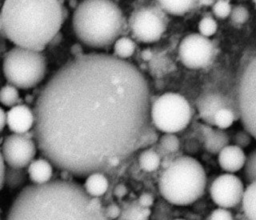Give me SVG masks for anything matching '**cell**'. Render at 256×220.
I'll return each mask as SVG.
<instances>
[{"mask_svg":"<svg viewBox=\"0 0 256 220\" xmlns=\"http://www.w3.org/2000/svg\"><path fill=\"white\" fill-rule=\"evenodd\" d=\"M151 97L141 71L103 53L66 62L40 91L34 138L44 158L72 176L108 172L150 138Z\"/></svg>","mask_w":256,"mask_h":220,"instance_id":"cell-1","label":"cell"},{"mask_svg":"<svg viewBox=\"0 0 256 220\" xmlns=\"http://www.w3.org/2000/svg\"><path fill=\"white\" fill-rule=\"evenodd\" d=\"M5 220H110L104 208L91 205L83 185L55 179L25 186L11 203Z\"/></svg>","mask_w":256,"mask_h":220,"instance_id":"cell-2","label":"cell"},{"mask_svg":"<svg viewBox=\"0 0 256 220\" xmlns=\"http://www.w3.org/2000/svg\"><path fill=\"white\" fill-rule=\"evenodd\" d=\"M63 10L60 0H4L1 34L16 46L42 52L58 35Z\"/></svg>","mask_w":256,"mask_h":220,"instance_id":"cell-3","label":"cell"},{"mask_svg":"<svg viewBox=\"0 0 256 220\" xmlns=\"http://www.w3.org/2000/svg\"><path fill=\"white\" fill-rule=\"evenodd\" d=\"M123 26L122 11L112 0H82L73 12V31L78 40L90 48L111 46Z\"/></svg>","mask_w":256,"mask_h":220,"instance_id":"cell-4","label":"cell"},{"mask_svg":"<svg viewBox=\"0 0 256 220\" xmlns=\"http://www.w3.org/2000/svg\"><path fill=\"white\" fill-rule=\"evenodd\" d=\"M207 177L198 160L181 155L171 160L158 179L161 196L170 204L188 206L204 193Z\"/></svg>","mask_w":256,"mask_h":220,"instance_id":"cell-5","label":"cell"},{"mask_svg":"<svg viewBox=\"0 0 256 220\" xmlns=\"http://www.w3.org/2000/svg\"><path fill=\"white\" fill-rule=\"evenodd\" d=\"M46 70V59L42 52L15 46L4 55V77L9 84L18 89L37 86L45 77Z\"/></svg>","mask_w":256,"mask_h":220,"instance_id":"cell-6","label":"cell"},{"mask_svg":"<svg viewBox=\"0 0 256 220\" xmlns=\"http://www.w3.org/2000/svg\"><path fill=\"white\" fill-rule=\"evenodd\" d=\"M150 116L151 122L159 131L176 134L190 123L192 109L184 96L167 92L151 102Z\"/></svg>","mask_w":256,"mask_h":220,"instance_id":"cell-7","label":"cell"},{"mask_svg":"<svg viewBox=\"0 0 256 220\" xmlns=\"http://www.w3.org/2000/svg\"><path fill=\"white\" fill-rule=\"evenodd\" d=\"M237 99L244 129L256 139V55L245 66L238 83Z\"/></svg>","mask_w":256,"mask_h":220,"instance_id":"cell-8","label":"cell"},{"mask_svg":"<svg viewBox=\"0 0 256 220\" xmlns=\"http://www.w3.org/2000/svg\"><path fill=\"white\" fill-rule=\"evenodd\" d=\"M164 13L158 4L157 6H143L134 10L129 19L132 35L143 43L158 41L167 27Z\"/></svg>","mask_w":256,"mask_h":220,"instance_id":"cell-9","label":"cell"},{"mask_svg":"<svg viewBox=\"0 0 256 220\" xmlns=\"http://www.w3.org/2000/svg\"><path fill=\"white\" fill-rule=\"evenodd\" d=\"M182 64L189 69H202L213 60L215 49L212 41L200 33H192L182 39L178 48Z\"/></svg>","mask_w":256,"mask_h":220,"instance_id":"cell-10","label":"cell"},{"mask_svg":"<svg viewBox=\"0 0 256 220\" xmlns=\"http://www.w3.org/2000/svg\"><path fill=\"white\" fill-rule=\"evenodd\" d=\"M34 134L7 135L2 141L1 157L10 167L24 169L30 165L36 155L37 144L32 139Z\"/></svg>","mask_w":256,"mask_h":220,"instance_id":"cell-11","label":"cell"},{"mask_svg":"<svg viewBox=\"0 0 256 220\" xmlns=\"http://www.w3.org/2000/svg\"><path fill=\"white\" fill-rule=\"evenodd\" d=\"M242 180L232 173L216 177L209 187L212 201L221 208H235L242 203L244 195Z\"/></svg>","mask_w":256,"mask_h":220,"instance_id":"cell-12","label":"cell"},{"mask_svg":"<svg viewBox=\"0 0 256 220\" xmlns=\"http://www.w3.org/2000/svg\"><path fill=\"white\" fill-rule=\"evenodd\" d=\"M196 107L200 118L210 126L214 125V116L222 108L232 109L240 118L237 96L229 97L221 92H204L198 97Z\"/></svg>","mask_w":256,"mask_h":220,"instance_id":"cell-13","label":"cell"},{"mask_svg":"<svg viewBox=\"0 0 256 220\" xmlns=\"http://www.w3.org/2000/svg\"><path fill=\"white\" fill-rule=\"evenodd\" d=\"M35 125V114L31 108L24 104L11 107L7 111V126L16 134H25Z\"/></svg>","mask_w":256,"mask_h":220,"instance_id":"cell-14","label":"cell"},{"mask_svg":"<svg viewBox=\"0 0 256 220\" xmlns=\"http://www.w3.org/2000/svg\"><path fill=\"white\" fill-rule=\"evenodd\" d=\"M247 156L242 148L237 145H227L218 154V163L227 173H235L241 170L246 163Z\"/></svg>","mask_w":256,"mask_h":220,"instance_id":"cell-15","label":"cell"},{"mask_svg":"<svg viewBox=\"0 0 256 220\" xmlns=\"http://www.w3.org/2000/svg\"><path fill=\"white\" fill-rule=\"evenodd\" d=\"M201 134L203 136L204 148L212 153V154H219V152L229 145L230 138L226 132L222 129H214L210 125L202 124L200 126Z\"/></svg>","mask_w":256,"mask_h":220,"instance_id":"cell-16","label":"cell"},{"mask_svg":"<svg viewBox=\"0 0 256 220\" xmlns=\"http://www.w3.org/2000/svg\"><path fill=\"white\" fill-rule=\"evenodd\" d=\"M27 175L33 184H46L51 181L53 176L52 163L46 158L35 159L27 167Z\"/></svg>","mask_w":256,"mask_h":220,"instance_id":"cell-17","label":"cell"},{"mask_svg":"<svg viewBox=\"0 0 256 220\" xmlns=\"http://www.w3.org/2000/svg\"><path fill=\"white\" fill-rule=\"evenodd\" d=\"M83 187L91 197H100L107 192L109 181L104 173L95 172L85 178Z\"/></svg>","mask_w":256,"mask_h":220,"instance_id":"cell-18","label":"cell"},{"mask_svg":"<svg viewBox=\"0 0 256 220\" xmlns=\"http://www.w3.org/2000/svg\"><path fill=\"white\" fill-rule=\"evenodd\" d=\"M151 215L150 208L141 206L138 200L124 202L121 206V214L119 220H148Z\"/></svg>","mask_w":256,"mask_h":220,"instance_id":"cell-19","label":"cell"},{"mask_svg":"<svg viewBox=\"0 0 256 220\" xmlns=\"http://www.w3.org/2000/svg\"><path fill=\"white\" fill-rule=\"evenodd\" d=\"M160 8L168 14L182 16L192 10L198 0H156Z\"/></svg>","mask_w":256,"mask_h":220,"instance_id":"cell-20","label":"cell"},{"mask_svg":"<svg viewBox=\"0 0 256 220\" xmlns=\"http://www.w3.org/2000/svg\"><path fill=\"white\" fill-rule=\"evenodd\" d=\"M241 207L251 220H256V180L245 188Z\"/></svg>","mask_w":256,"mask_h":220,"instance_id":"cell-21","label":"cell"},{"mask_svg":"<svg viewBox=\"0 0 256 220\" xmlns=\"http://www.w3.org/2000/svg\"><path fill=\"white\" fill-rule=\"evenodd\" d=\"M138 163L142 170L146 172H153L159 168L161 164V156L156 150L148 148L139 154Z\"/></svg>","mask_w":256,"mask_h":220,"instance_id":"cell-22","label":"cell"},{"mask_svg":"<svg viewBox=\"0 0 256 220\" xmlns=\"http://www.w3.org/2000/svg\"><path fill=\"white\" fill-rule=\"evenodd\" d=\"M136 49L135 42L129 37H119L113 46L114 56L120 59H127L131 57Z\"/></svg>","mask_w":256,"mask_h":220,"instance_id":"cell-23","label":"cell"},{"mask_svg":"<svg viewBox=\"0 0 256 220\" xmlns=\"http://www.w3.org/2000/svg\"><path fill=\"white\" fill-rule=\"evenodd\" d=\"M26 181V172L21 168H14L7 165L5 185L11 189L21 187Z\"/></svg>","mask_w":256,"mask_h":220,"instance_id":"cell-24","label":"cell"},{"mask_svg":"<svg viewBox=\"0 0 256 220\" xmlns=\"http://www.w3.org/2000/svg\"><path fill=\"white\" fill-rule=\"evenodd\" d=\"M236 119H238V116L232 109L222 108L214 116V126L224 130L229 128Z\"/></svg>","mask_w":256,"mask_h":220,"instance_id":"cell-25","label":"cell"},{"mask_svg":"<svg viewBox=\"0 0 256 220\" xmlns=\"http://www.w3.org/2000/svg\"><path fill=\"white\" fill-rule=\"evenodd\" d=\"M18 100H19V92L17 87L9 83L2 87L0 92V101L3 106L11 108L17 105Z\"/></svg>","mask_w":256,"mask_h":220,"instance_id":"cell-26","label":"cell"},{"mask_svg":"<svg viewBox=\"0 0 256 220\" xmlns=\"http://www.w3.org/2000/svg\"><path fill=\"white\" fill-rule=\"evenodd\" d=\"M179 139L173 133H165L160 137L158 143V147L165 153H174L179 149Z\"/></svg>","mask_w":256,"mask_h":220,"instance_id":"cell-27","label":"cell"},{"mask_svg":"<svg viewBox=\"0 0 256 220\" xmlns=\"http://www.w3.org/2000/svg\"><path fill=\"white\" fill-rule=\"evenodd\" d=\"M244 178L248 184L256 180V149L247 156L244 166Z\"/></svg>","mask_w":256,"mask_h":220,"instance_id":"cell-28","label":"cell"},{"mask_svg":"<svg viewBox=\"0 0 256 220\" xmlns=\"http://www.w3.org/2000/svg\"><path fill=\"white\" fill-rule=\"evenodd\" d=\"M217 28H218L217 22L211 16H204L198 23L199 33L208 38L216 33Z\"/></svg>","mask_w":256,"mask_h":220,"instance_id":"cell-29","label":"cell"},{"mask_svg":"<svg viewBox=\"0 0 256 220\" xmlns=\"http://www.w3.org/2000/svg\"><path fill=\"white\" fill-rule=\"evenodd\" d=\"M231 11H232V7L229 1L216 0L212 6L213 14L219 19L227 18L228 16H230Z\"/></svg>","mask_w":256,"mask_h":220,"instance_id":"cell-30","label":"cell"},{"mask_svg":"<svg viewBox=\"0 0 256 220\" xmlns=\"http://www.w3.org/2000/svg\"><path fill=\"white\" fill-rule=\"evenodd\" d=\"M230 18L236 24H244L249 19V11L242 5H237L232 8Z\"/></svg>","mask_w":256,"mask_h":220,"instance_id":"cell-31","label":"cell"},{"mask_svg":"<svg viewBox=\"0 0 256 220\" xmlns=\"http://www.w3.org/2000/svg\"><path fill=\"white\" fill-rule=\"evenodd\" d=\"M206 219L207 220H235V216L228 209L218 207L217 209H214Z\"/></svg>","mask_w":256,"mask_h":220,"instance_id":"cell-32","label":"cell"},{"mask_svg":"<svg viewBox=\"0 0 256 220\" xmlns=\"http://www.w3.org/2000/svg\"><path fill=\"white\" fill-rule=\"evenodd\" d=\"M252 136L249 132H247L245 129L244 130H241V131H238L234 137H233V142H234V145H237L239 146L240 148H245L247 146H249V144L251 143V140H252Z\"/></svg>","mask_w":256,"mask_h":220,"instance_id":"cell-33","label":"cell"},{"mask_svg":"<svg viewBox=\"0 0 256 220\" xmlns=\"http://www.w3.org/2000/svg\"><path fill=\"white\" fill-rule=\"evenodd\" d=\"M104 211H105L106 216L110 220H114V219L119 218V216L121 214V207L116 203H111V204L107 205L106 207H104Z\"/></svg>","mask_w":256,"mask_h":220,"instance_id":"cell-34","label":"cell"},{"mask_svg":"<svg viewBox=\"0 0 256 220\" xmlns=\"http://www.w3.org/2000/svg\"><path fill=\"white\" fill-rule=\"evenodd\" d=\"M138 202L141 206L145 207V208H150L153 203H154V197L151 193H148V192H144L142 193L139 197H138Z\"/></svg>","mask_w":256,"mask_h":220,"instance_id":"cell-35","label":"cell"},{"mask_svg":"<svg viewBox=\"0 0 256 220\" xmlns=\"http://www.w3.org/2000/svg\"><path fill=\"white\" fill-rule=\"evenodd\" d=\"M128 190H127V187L124 185V184H117L115 187H114V190H113V194L114 196H116L117 198H122L124 196H126Z\"/></svg>","mask_w":256,"mask_h":220,"instance_id":"cell-36","label":"cell"},{"mask_svg":"<svg viewBox=\"0 0 256 220\" xmlns=\"http://www.w3.org/2000/svg\"><path fill=\"white\" fill-rule=\"evenodd\" d=\"M1 178H0V183H1V188H3L5 186V177H6V172H7V164L4 161V159L1 157Z\"/></svg>","mask_w":256,"mask_h":220,"instance_id":"cell-37","label":"cell"},{"mask_svg":"<svg viewBox=\"0 0 256 220\" xmlns=\"http://www.w3.org/2000/svg\"><path fill=\"white\" fill-rule=\"evenodd\" d=\"M0 118H1L0 129H1V131H3L5 126H7V112H5V110L3 108L0 109Z\"/></svg>","mask_w":256,"mask_h":220,"instance_id":"cell-38","label":"cell"},{"mask_svg":"<svg viewBox=\"0 0 256 220\" xmlns=\"http://www.w3.org/2000/svg\"><path fill=\"white\" fill-rule=\"evenodd\" d=\"M235 220H251L245 213L244 211L242 210L241 212H238L236 215H235Z\"/></svg>","mask_w":256,"mask_h":220,"instance_id":"cell-39","label":"cell"},{"mask_svg":"<svg viewBox=\"0 0 256 220\" xmlns=\"http://www.w3.org/2000/svg\"><path fill=\"white\" fill-rule=\"evenodd\" d=\"M215 3L214 0H198V5L199 6H213Z\"/></svg>","mask_w":256,"mask_h":220,"instance_id":"cell-40","label":"cell"},{"mask_svg":"<svg viewBox=\"0 0 256 220\" xmlns=\"http://www.w3.org/2000/svg\"><path fill=\"white\" fill-rule=\"evenodd\" d=\"M173 220H185V219H182V218H176V219H173Z\"/></svg>","mask_w":256,"mask_h":220,"instance_id":"cell-41","label":"cell"},{"mask_svg":"<svg viewBox=\"0 0 256 220\" xmlns=\"http://www.w3.org/2000/svg\"><path fill=\"white\" fill-rule=\"evenodd\" d=\"M254 2H255V5H256V0H254Z\"/></svg>","mask_w":256,"mask_h":220,"instance_id":"cell-42","label":"cell"},{"mask_svg":"<svg viewBox=\"0 0 256 220\" xmlns=\"http://www.w3.org/2000/svg\"><path fill=\"white\" fill-rule=\"evenodd\" d=\"M225 1H230V0H225Z\"/></svg>","mask_w":256,"mask_h":220,"instance_id":"cell-43","label":"cell"},{"mask_svg":"<svg viewBox=\"0 0 256 220\" xmlns=\"http://www.w3.org/2000/svg\"><path fill=\"white\" fill-rule=\"evenodd\" d=\"M205 220H207V219H205Z\"/></svg>","mask_w":256,"mask_h":220,"instance_id":"cell-44","label":"cell"}]
</instances>
